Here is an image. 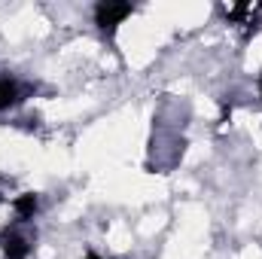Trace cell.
Wrapping results in <instances>:
<instances>
[{
	"label": "cell",
	"instance_id": "obj_7",
	"mask_svg": "<svg viewBox=\"0 0 262 259\" xmlns=\"http://www.w3.org/2000/svg\"><path fill=\"white\" fill-rule=\"evenodd\" d=\"M0 204H3V198H0Z\"/></svg>",
	"mask_w": 262,
	"mask_h": 259
},
{
	"label": "cell",
	"instance_id": "obj_3",
	"mask_svg": "<svg viewBox=\"0 0 262 259\" xmlns=\"http://www.w3.org/2000/svg\"><path fill=\"white\" fill-rule=\"evenodd\" d=\"M37 207H40V198H37L34 192H25V195H18V198L12 201V210H15L18 223H28V220H34Z\"/></svg>",
	"mask_w": 262,
	"mask_h": 259
},
{
	"label": "cell",
	"instance_id": "obj_1",
	"mask_svg": "<svg viewBox=\"0 0 262 259\" xmlns=\"http://www.w3.org/2000/svg\"><path fill=\"white\" fill-rule=\"evenodd\" d=\"M131 12H134L131 3H122V0H101V3L95 6V25H98L101 31H116Z\"/></svg>",
	"mask_w": 262,
	"mask_h": 259
},
{
	"label": "cell",
	"instance_id": "obj_2",
	"mask_svg": "<svg viewBox=\"0 0 262 259\" xmlns=\"http://www.w3.org/2000/svg\"><path fill=\"white\" fill-rule=\"evenodd\" d=\"M0 250H3L6 259H28L31 244H28V238H21V235H15V232L6 229V232L0 235Z\"/></svg>",
	"mask_w": 262,
	"mask_h": 259
},
{
	"label": "cell",
	"instance_id": "obj_5",
	"mask_svg": "<svg viewBox=\"0 0 262 259\" xmlns=\"http://www.w3.org/2000/svg\"><path fill=\"white\" fill-rule=\"evenodd\" d=\"M85 259H101V256H98V253H92V250H89V253H85Z\"/></svg>",
	"mask_w": 262,
	"mask_h": 259
},
{
	"label": "cell",
	"instance_id": "obj_6",
	"mask_svg": "<svg viewBox=\"0 0 262 259\" xmlns=\"http://www.w3.org/2000/svg\"><path fill=\"white\" fill-rule=\"evenodd\" d=\"M259 95H262V76H259Z\"/></svg>",
	"mask_w": 262,
	"mask_h": 259
},
{
	"label": "cell",
	"instance_id": "obj_4",
	"mask_svg": "<svg viewBox=\"0 0 262 259\" xmlns=\"http://www.w3.org/2000/svg\"><path fill=\"white\" fill-rule=\"evenodd\" d=\"M21 101V92H18V82L9 79V76H0V110H9L12 104Z\"/></svg>",
	"mask_w": 262,
	"mask_h": 259
}]
</instances>
